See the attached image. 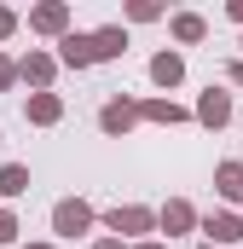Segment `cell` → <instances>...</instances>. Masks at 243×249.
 <instances>
[{
    "instance_id": "cell-15",
    "label": "cell",
    "mask_w": 243,
    "mask_h": 249,
    "mask_svg": "<svg viewBox=\"0 0 243 249\" xmlns=\"http://www.w3.org/2000/svg\"><path fill=\"white\" fill-rule=\"evenodd\" d=\"M23 75H29V81H47V75H52V64H47V58H23Z\"/></svg>"
},
{
    "instance_id": "cell-9",
    "label": "cell",
    "mask_w": 243,
    "mask_h": 249,
    "mask_svg": "<svg viewBox=\"0 0 243 249\" xmlns=\"http://www.w3.org/2000/svg\"><path fill=\"white\" fill-rule=\"evenodd\" d=\"M23 186H29V168H17V162H12V168H0V191H6V197H17Z\"/></svg>"
},
{
    "instance_id": "cell-6",
    "label": "cell",
    "mask_w": 243,
    "mask_h": 249,
    "mask_svg": "<svg viewBox=\"0 0 243 249\" xmlns=\"http://www.w3.org/2000/svg\"><path fill=\"white\" fill-rule=\"evenodd\" d=\"M122 47H127V41H122V29H99V35H93V53H99V58H116Z\"/></svg>"
},
{
    "instance_id": "cell-12",
    "label": "cell",
    "mask_w": 243,
    "mask_h": 249,
    "mask_svg": "<svg viewBox=\"0 0 243 249\" xmlns=\"http://www.w3.org/2000/svg\"><path fill=\"white\" fill-rule=\"evenodd\" d=\"M162 226H168V232H185V226H191V209H185V203H168V209H162Z\"/></svg>"
},
{
    "instance_id": "cell-20",
    "label": "cell",
    "mask_w": 243,
    "mask_h": 249,
    "mask_svg": "<svg viewBox=\"0 0 243 249\" xmlns=\"http://www.w3.org/2000/svg\"><path fill=\"white\" fill-rule=\"evenodd\" d=\"M232 81H243V64H238V70H232Z\"/></svg>"
},
{
    "instance_id": "cell-21",
    "label": "cell",
    "mask_w": 243,
    "mask_h": 249,
    "mask_svg": "<svg viewBox=\"0 0 243 249\" xmlns=\"http://www.w3.org/2000/svg\"><path fill=\"white\" fill-rule=\"evenodd\" d=\"M99 249H122V244H99Z\"/></svg>"
},
{
    "instance_id": "cell-16",
    "label": "cell",
    "mask_w": 243,
    "mask_h": 249,
    "mask_svg": "<svg viewBox=\"0 0 243 249\" xmlns=\"http://www.w3.org/2000/svg\"><path fill=\"white\" fill-rule=\"evenodd\" d=\"M145 116H156V122H180V105H145Z\"/></svg>"
},
{
    "instance_id": "cell-14",
    "label": "cell",
    "mask_w": 243,
    "mask_h": 249,
    "mask_svg": "<svg viewBox=\"0 0 243 249\" xmlns=\"http://www.w3.org/2000/svg\"><path fill=\"white\" fill-rule=\"evenodd\" d=\"M174 35H180V41H197V35H203V18H174Z\"/></svg>"
},
{
    "instance_id": "cell-8",
    "label": "cell",
    "mask_w": 243,
    "mask_h": 249,
    "mask_svg": "<svg viewBox=\"0 0 243 249\" xmlns=\"http://www.w3.org/2000/svg\"><path fill=\"white\" fill-rule=\"evenodd\" d=\"M87 58H99V53H93V41L69 35V41H64V64H87Z\"/></svg>"
},
{
    "instance_id": "cell-3",
    "label": "cell",
    "mask_w": 243,
    "mask_h": 249,
    "mask_svg": "<svg viewBox=\"0 0 243 249\" xmlns=\"http://www.w3.org/2000/svg\"><path fill=\"white\" fill-rule=\"evenodd\" d=\"M203 232H208L214 244H232V238H243V226L232 220V214H208V220H203Z\"/></svg>"
},
{
    "instance_id": "cell-2",
    "label": "cell",
    "mask_w": 243,
    "mask_h": 249,
    "mask_svg": "<svg viewBox=\"0 0 243 249\" xmlns=\"http://www.w3.org/2000/svg\"><path fill=\"white\" fill-rule=\"evenodd\" d=\"M197 116H203L208 127H220L226 116H232V105H226V93H214V87H208V93H203V105H197Z\"/></svg>"
},
{
    "instance_id": "cell-10",
    "label": "cell",
    "mask_w": 243,
    "mask_h": 249,
    "mask_svg": "<svg viewBox=\"0 0 243 249\" xmlns=\"http://www.w3.org/2000/svg\"><path fill=\"white\" fill-rule=\"evenodd\" d=\"M99 122L110 127V133H122V127L133 122V105H104V116H99Z\"/></svg>"
},
{
    "instance_id": "cell-19",
    "label": "cell",
    "mask_w": 243,
    "mask_h": 249,
    "mask_svg": "<svg viewBox=\"0 0 243 249\" xmlns=\"http://www.w3.org/2000/svg\"><path fill=\"white\" fill-rule=\"evenodd\" d=\"M6 81H12V64H6V58H0V87H6Z\"/></svg>"
},
{
    "instance_id": "cell-5",
    "label": "cell",
    "mask_w": 243,
    "mask_h": 249,
    "mask_svg": "<svg viewBox=\"0 0 243 249\" xmlns=\"http://www.w3.org/2000/svg\"><path fill=\"white\" fill-rule=\"evenodd\" d=\"M180 70H185V64H180V53H162V58L151 64V75H156L162 87H174V81H180Z\"/></svg>"
},
{
    "instance_id": "cell-1",
    "label": "cell",
    "mask_w": 243,
    "mask_h": 249,
    "mask_svg": "<svg viewBox=\"0 0 243 249\" xmlns=\"http://www.w3.org/2000/svg\"><path fill=\"white\" fill-rule=\"evenodd\" d=\"M87 203H58V214H52V226H58V238H75V232H87Z\"/></svg>"
},
{
    "instance_id": "cell-17",
    "label": "cell",
    "mask_w": 243,
    "mask_h": 249,
    "mask_svg": "<svg viewBox=\"0 0 243 249\" xmlns=\"http://www.w3.org/2000/svg\"><path fill=\"white\" fill-rule=\"evenodd\" d=\"M12 232H17V226H12V214H0V244H12Z\"/></svg>"
},
{
    "instance_id": "cell-13",
    "label": "cell",
    "mask_w": 243,
    "mask_h": 249,
    "mask_svg": "<svg viewBox=\"0 0 243 249\" xmlns=\"http://www.w3.org/2000/svg\"><path fill=\"white\" fill-rule=\"evenodd\" d=\"M35 23H41V29H64V6H41Z\"/></svg>"
},
{
    "instance_id": "cell-18",
    "label": "cell",
    "mask_w": 243,
    "mask_h": 249,
    "mask_svg": "<svg viewBox=\"0 0 243 249\" xmlns=\"http://www.w3.org/2000/svg\"><path fill=\"white\" fill-rule=\"evenodd\" d=\"M12 23H17V18H12V12L0 6V35H12Z\"/></svg>"
},
{
    "instance_id": "cell-7",
    "label": "cell",
    "mask_w": 243,
    "mask_h": 249,
    "mask_svg": "<svg viewBox=\"0 0 243 249\" xmlns=\"http://www.w3.org/2000/svg\"><path fill=\"white\" fill-rule=\"evenodd\" d=\"M220 197H243V162H226L220 168Z\"/></svg>"
},
{
    "instance_id": "cell-11",
    "label": "cell",
    "mask_w": 243,
    "mask_h": 249,
    "mask_svg": "<svg viewBox=\"0 0 243 249\" xmlns=\"http://www.w3.org/2000/svg\"><path fill=\"white\" fill-rule=\"evenodd\" d=\"M29 116H35V122H58V99H52V93L29 99Z\"/></svg>"
},
{
    "instance_id": "cell-4",
    "label": "cell",
    "mask_w": 243,
    "mask_h": 249,
    "mask_svg": "<svg viewBox=\"0 0 243 249\" xmlns=\"http://www.w3.org/2000/svg\"><path fill=\"white\" fill-rule=\"evenodd\" d=\"M110 226H116V232H145V226H151V214H145V209H116V214H110Z\"/></svg>"
}]
</instances>
